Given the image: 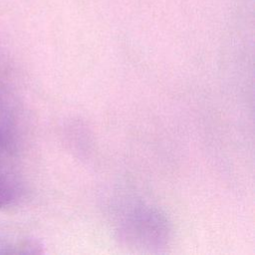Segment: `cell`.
<instances>
[{
  "mask_svg": "<svg viewBox=\"0 0 255 255\" xmlns=\"http://www.w3.org/2000/svg\"><path fill=\"white\" fill-rule=\"evenodd\" d=\"M15 197V191L10 182L0 178V208L12 202Z\"/></svg>",
  "mask_w": 255,
  "mask_h": 255,
  "instance_id": "6da1fadb",
  "label": "cell"
}]
</instances>
